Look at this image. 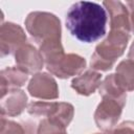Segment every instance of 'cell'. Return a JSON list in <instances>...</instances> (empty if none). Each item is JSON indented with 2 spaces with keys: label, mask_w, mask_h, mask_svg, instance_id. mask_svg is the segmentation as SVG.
Wrapping results in <instances>:
<instances>
[{
  "label": "cell",
  "mask_w": 134,
  "mask_h": 134,
  "mask_svg": "<svg viewBox=\"0 0 134 134\" xmlns=\"http://www.w3.org/2000/svg\"><path fill=\"white\" fill-rule=\"evenodd\" d=\"M109 134H134V121L126 120L109 131Z\"/></svg>",
  "instance_id": "obj_17"
},
{
  "label": "cell",
  "mask_w": 134,
  "mask_h": 134,
  "mask_svg": "<svg viewBox=\"0 0 134 134\" xmlns=\"http://www.w3.org/2000/svg\"><path fill=\"white\" fill-rule=\"evenodd\" d=\"M103 5L110 17V28L130 32V15L126 5L120 1L113 0L104 1Z\"/></svg>",
  "instance_id": "obj_11"
},
{
  "label": "cell",
  "mask_w": 134,
  "mask_h": 134,
  "mask_svg": "<svg viewBox=\"0 0 134 134\" xmlns=\"http://www.w3.org/2000/svg\"><path fill=\"white\" fill-rule=\"evenodd\" d=\"M130 40V32L110 29L107 38L102 41L91 55L90 66L96 71L110 70L117 59L122 55Z\"/></svg>",
  "instance_id": "obj_3"
},
{
  "label": "cell",
  "mask_w": 134,
  "mask_h": 134,
  "mask_svg": "<svg viewBox=\"0 0 134 134\" xmlns=\"http://www.w3.org/2000/svg\"><path fill=\"white\" fill-rule=\"evenodd\" d=\"M108 15L96 2L79 1L66 13V27L79 41L92 43L106 35Z\"/></svg>",
  "instance_id": "obj_1"
},
{
  "label": "cell",
  "mask_w": 134,
  "mask_h": 134,
  "mask_svg": "<svg viewBox=\"0 0 134 134\" xmlns=\"http://www.w3.org/2000/svg\"><path fill=\"white\" fill-rule=\"evenodd\" d=\"M17 67L24 70L26 73H38L44 65V59L39 49L32 44L26 42L20 46L14 53Z\"/></svg>",
  "instance_id": "obj_9"
},
{
  "label": "cell",
  "mask_w": 134,
  "mask_h": 134,
  "mask_svg": "<svg viewBox=\"0 0 134 134\" xmlns=\"http://www.w3.org/2000/svg\"><path fill=\"white\" fill-rule=\"evenodd\" d=\"M98 93L102 96V100L94 112V121L98 129L109 132L117 124L122 113L127 93L116 83L114 73L104 79L98 88Z\"/></svg>",
  "instance_id": "obj_2"
},
{
  "label": "cell",
  "mask_w": 134,
  "mask_h": 134,
  "mask_svg": "<svg viewBox=\"0 0 134 134\" xmlns=\"http://www.w3.org/2000/svg\"><path fill=\"white\" fill-rule=\"evenodd\" d=\"M25 27L37 44L61 41L60 19L47 12H31L25 19Z\"/></svg>",
  "instance_id": "obj_4"
},
{
  "label": "cell",
  "mask_w": 134,
  "mask_h": 134,
  "mask_svg": "<svg viewBox=\"0 0 134 134\" xmlns=\"http://www.w3.org/2000/svg\"><path fill=\"white\" fill-rule=\"evenodd\" d=\"M27 106V95L23 90L12 89L1 96V116H18Z\"/></svg>",
  "instance_id": "obj_10"
},
{
  "label": "cell",
  "mask_w": 134,
  "mask_h": 134,
  "mask_svg": "<svg viewBox=\"0 0 134 134\" xmlns=\"http://www.w3.org/2000/svg\"><path fill=\"white\" fill-rule=\"evenodd\" d=\"M86 67V60L75 53H64L52 63L46 65L47 70L59 79H68L80 74Z\"/></svg>",
  "instance_id": "obj_6"
},
{
  "label": "cell",
  "mask_w": 134,
  "mask_h": 134,
  "mask_svg": "<svg viewBox=\"0 0 134 134\" xmlns=\"http://www.w3.org/2000/svg\"><path fill=\"white\" fill-rule=\"evenodd\" d=\"M95 134H100V133H95Z\"/></svg>",
  "instance_id": "obj_20"
},
{
  "label": "cell",
  "mask_w": 134,
  "mask_h": 134,
  "mask_svg": "<svg viewBox=\"0 0 134 134\" xmlns=\"http://www.w3.org/2000/svg\"><path fill=\"white\" fill-rule=\"evenodd\" d=\"M102 84V74L93 69H88L71 81V88L77 94L88 96L94 93Z\"/></svg>",
  "instance_id": "obj_12"
},
{
  "label": "cell",
  "mask_w": 134,
  "mask_h": 134,
  "mask_svg": "<svg viewBox=\"0 0 134 134\" xmlns=\"http://www.w3.org/2000/svg\"><path fill=\"white\" fill-rule=\"evenodd\" d=\"M0 134H26V130L21 124L13 120H8L2 116Z\"/></svg>",
  "instance_id": "obj_16"
},
{
  "label": "cell",
  "mask_w": 134,
  "mask_h": 134,
  "mask_svg": "<svg viewBox=\"0 0 134 134\" xmlns=\"http://www.w3.org/2000/svg\"><path fill=\"white\" fill-rule=\"evenodd\" d=\"M128 59L134 61V42L132 43V45L130 47V50H129V53H128Z\"/></svg>",
  "instance_id": "obj_19"
},
{
  "label": "cell",
  "mask_w": 134,
  "mask_h": 134,
  "mask_svg": "<svg viewBox=\"0 0 134 134\" xmlns=\"http://www.w3.org/2000/svg\"><path fill=\"white\" fill-rule=\"evenodd\" d=\"M27 90L29 94L40 99H55L59 97V87L55 80L46 72H38L30 79Z\"/></svg>",
  "instance_id": "obj_8"
},
{
  "label": "cell",
  "mask_w": 134,
  "mask_h": 134,
  "mask_svg": "<svg viewBox=\"0 0 134 134\" xmlns=\"http://www.w3.org/2000/svg\"><path fill=\"white\" fill-rule=\"evenodd\" d=\"M114 77L125 91H134V61L129 59L121 61L116 67Z\"/></svg>",
  "instance_id": "obj_14"
},
{
  "label": "cell",
  "mask_w": 134,
  "mask_h": 134,
  "mask_svg": "<svg viewBox=\"0 0 134 134\" xmlns=\"http://www.w3.org/2000/svg\"><path fill=\"white\" fill-rule=\"evenodd\" d=\"M26 35L23 28L13 22L1 24L0 28V53L5 57L15 51L26 43Z\"/></svg>",
  "instance_id": "obj_7"
},
{
  "label": "cell",
  "mask_w": 134,
  "mask_h": 134,
  "mask_svg": "<svg viewBox=\"0 0 134 134\" xmlns=\"http://www.w3.org/2000/svg\"><path fill=\"white\" fill-rule=\"evenodd\" d=\"M127 6L129 7V15H130V27L131 30L134 32V1L127 2Z\"/></svg>",
  "instance_id": "obj_18"
},
{
  "label": "cell",
  "mask_w": 134,
  "mask_h": 134,
  "mask_svg": "<svg viewBox=\"0 0 134 134\" xmlns=\"http://www.w3.org/2000/svg\"><path fill=\"white\" fill-rule=\"evenodd\" d=\"M66 128L57 119L43 118L37 128V134H67Z\"/></svg>",
  "instance_id": "obj_15"
},
{
  "label": "cell",
  "mask_w": 134,
  "mask_h": 134,
  "mask_svg": "<svg viewBox=\"0 0 134 134\" xmlns=\"http://www.w3.org/2000/svg\"><path fill=\"white\" fill-rule=\"evenodd\" d=\"M27 112L36 117L53 118L68 127L74 115V108L65 102H30Z\"/></svg>",
  "instance_id": "obj_5"
},
{
  "label": "cell",
  "mask_w": 134,
  "mask_h": 134,
  "mask_svg": "<svg viewBox=\"0 0 134 134\" xmlns=\"http://www.w3.org/2000/svg\"><path fill=\"white\" fill-rule=\"evenodd\" d=\"M0 77H1L0 91H1V96H2L8 90L18 89L19 87H22L28 79V73H26L24 70H22L21 68L17 66L6 67L1 70Z\"/></svg>",
  "instance_id": "obj_13"
}]
</instances>
